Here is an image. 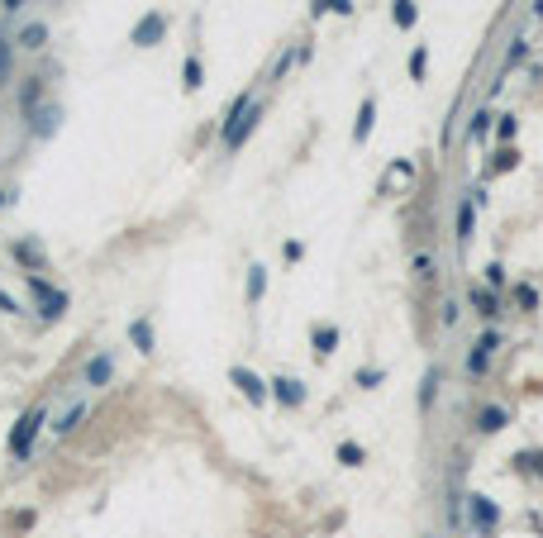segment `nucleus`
<instances>
[{
	"mask_svg": "<svg viewBox=\"0 0 543 538\" xmlns=\"http://www.w3.org/2000/svg\"><path fill=\"white\" fill-rule=\"evenodd\" d=\"M257 100L253 95H239L234 105H229V119H224V148H243V139L253 134V124H257Z\"/></svg>",
	"mask_w": 543,
	"mask_h": 538,
	"instance_id": "1",
	"label": "nucleus"
},
{
	"mask_svg": "<svg viewBox=\"0 0 543 538\" xmlns=\"http://www.w3.org/2000/svg\"><path fill=\"white\" fill-rule=\"evenodd\" d=\"M38 424H43V405H33L29 414H24V419H19L15 424V434H10V458H29L33 453V439H38Z\"/></svg>",
	"mask_w": 543,
	"mask_h": 538,
	"instance_id": "2",
	"label": "nucleus"
},
{
	"mask_svg": "<svg viewBox=\"0 0 543 538\" xmlns=\"http://www.w3.org/2000/svg\"><path fill=\"white\" fill-rule=\"evenodd\" d=\"M24 286H29V296L38 301V315H43V319L67 315V296H63V291H53L43 276H33V271H29V281H24Z\"/></svg>",
	"mask_w": 543,
	"mask_h": 538,
	"instance_id": "3",
	"label": "nucleus"
},
{
	"mask_svg": "<svg viewBox=\"0 0 543 538\" xmlns=\"http://www.w3.org/2000/svg\"><path fill=\"white\" fill-rule=\"evenodd\" d=\"M162 33H167V15H144L139 24H134V43L139 48H153V43H162Z\"/></svg>",
	"mask_w": 543,
	"mask_h": 538,
	"instance_id": "4",
	"label": "nucleus"
},
{
	"mask_svg": "<svg viewBox=\"0 0 543 538\" xmlns=\"http://www.w3.org/2000/svg\"><path fill=\"white\" fill-rule=\"evenodd\" d=\"M229 381H234V386H239V391H243L248 400H253V405H262V400H267V381H262V377H253L248 367H234V372H229Z\"/></svg>",
	"mask_w": 543,
	"mask_h": 538,
	"instance_id": "5",
	"label": "nucleus"
},
{
	"mask_svg": "<svg viewBox=\"0 0 543 538\" xmlns=\"http://www.w3.org/2000/svg\"><path fill=\"white\" fill-rule=\"evenodd\" d=\"M472 524H477V529H486V534H491L495 524H500V510H495L491 500H486V495H472Z\"/></svg>",
	"mask_w": 543,
	"mask_h": 538,
	"instance_id": "6",
	"label": "nucleus"
},
{
	"mask_svg": "<svg viewBox=\"0 0 543 538\" xmlns=\"http://www.w3.org/2000/svg\"><path fill=\"white\" fill-rule=\"evenodd\" d=\"M272 396L281 400V405H301L305 386H301V381H291V377H276V381H272Z\"/></svg>",
	"mask_w": 543,
	"mask_h": 538,
	"instance_id": "7",
	"label": "nucleus"
},
{
	"mask_svg": "<svg viewBox=\"0 0 543 538\" xmlns=\"http://www.w3.org/2000/svg\"><path fill=\"white\" fill-rule=\"evenodd\" d=\"M38 100H43V81L29 77V81H24V91H19V110H24V119L38 114Z\"/></svg>",
	"mask_w": 543,
	"mask_h": 538,
	"instance_id": "8",
	"label": "nucleus"
},
{
	"mask_svg": "<svg viewBox=\"0 0 543 538\" xmlns=\"http://www.w3.org/2000/svg\"><path fill=\"white\" fill-rule=\"evenodd\" d=\"M372 119H377V100H362V110H357V124H353V143H367V134H372Z\"/></svg>",
	"mask_w": 543,
	"mask_h": 538,
	"instance_id": "9",
	"label": "nucleus"
},
{
	"mask_svg": "<svg viewBox=\"0 0 543 538\" xmlns=\"http://www.w3.org/2000/svg\"><path fill=\"white\" fill-rule=\"evenodd\" d=\"M505 419H510V414L500 410V405H481L477 429H481V434H500V429H505Z\"/></svg>",
	"mask_w": 543,
	"mask_h": 538,
	"instance_id": "10",
	"label": "nucleus"
},
{
	"mask_svg": "<svg viewBox=\"0 0 543 538\" xmlns=\"http://www.w3.org/2000/svg\"><path fill=\"white\" fill-rule=\"evenodd\" d=\"M15 257H19V262H29V267H33V276L43 271V248H38L33 238H19V243H15Z\"/></svg>",
	"mask_w": 543,
	"mask_h": 538,
	"instance_id": "11",
	"label": "nucleus"
},
{
	"mask_svg": "<svg viewBox=\"0 0 543 538\" xmlns=\"http://www.w3.org/2000/svg\"><path fill=\"white\" fill-rule=\"evenodd\" d=\"M110 372H114V362L105 357V353H100V357H91V362H86V386H105V381H110Z\"/></svg>",
	"mask_w": 543,
	"mask_h": 538,
	"instance_id": "12",
	"label": "nucleus"
},
{
	"mask_svg": "<svg viewBox=\"0 0 543 538\" xmlns=\"http://www.w3.org/2000/svg\"><path fill=\"white\" fill-rule=\"evenodd\" d=\"M129 338H134L139 353H153V324H148V319H134V324H129Z\"/></svg>",
	"mask_w": 543,
	"mask_h": 538,
	"instance_id": "13",
	"label": "nucleus"
},
{
	"mask_svg": "<svg viewBox=\"0 0 543 538\" xmlns=\"http://www.w3.org/2000/svg\"><path fill=\"white\" fill-rule=\"evenodd\" d=\"M58 119H63V110H38L33 114V139H48L53 129H58Z\"/></svg>",
	"mask_w": 543,
	"mask_h": 538,
	"instance_id": "14",
	"label": "nucleus"
},
{
	"mask_svg": "<svg viewBox=\"0 0 543 538\" xmlns=\"http://www.w3.org/2000/svg\"><path fill=\"white\" fill-rule=\"evenodd\" d=\"M467 301L477 305V315H486V319L500 315V310H495V296H491V291H481V286H472V296H467Z\"/></svg>",
	"mask_w": 543,
	"mask_h": 538,
	"instance_id": "15",
	"label": "nucleus"
},
{
	"mask_svg": "<svg viewBox=\"0 0 543 538\" xmlns=\"http://www.w3.org/2000/svg\"><path fill=\"white\" fill-rule=\"evenodd\" d=\"M19 43H24V48H43V43H48V24H38V19H33V24H24Z\"/></svg>",
	"mask_w": 543,
	"mask_h": 538,
	"instance_id": "16",
	"label": "nucleus"
},
{
	"mask_svg": "<svg viewBox=\"0 0 543 538\" xmlns=\"http://www.w3.org/2000/svg\"><path fill=\"white\" fill-rule=\"evenodd\" d=\"M329 10H334V15H353V0H315V5H310V15H315V19L329 15Z\"/></svg>",
	"mask_w": 543,
	"mask_h": 538,
	"instance_id": "17",
	"label": "nucleus"
},
{
	"mask_svg": "<svg viewBox=\"0 0 543 538\" xmlns=\"http://www.w3.org/2000/svg\"><path fill=\"white\" fill-rule=\"evenodd\" d=\"M334 348H338V329H324V324H320V329H315V353L329 357Z\"/></svg>",
	"mask_w": 543,
	"mask_h": 538,
	"instance_id": "18",
	"label": "nucleus"
},
{
	"mask_svg": "<svg viewBox=\"0 0 543 538\" xmlns=\"http://www.w3.org/2000/svg\"><path fill=\"white\" fill-rule=\"evenodd\" d=\"M81 414H86V400H77V405H67V414H63V419H58V424H53V429H58V434H72V429H77V419H81Z\"/></svg>",
	"mask_w": 543,
	"mask_h": 538,
	"instance_id": "19",
	"label": "nucleus"
},
{
	"mask_svg": "<svg viewBox=\"0 0 543 538\" xmlns=\"http://www.w3.org/2000/svg\"><path fill=\"white\" fill-rule=\"evenodd\" d=\"M391 15H396L400 29H410V24L419 19V10H415V0H396V10H391Z\"/></svg>",
	"mask_w": 543,
	"mask_h": 538,
	"instance_id": "20",
	"label": "nucleus"
},
{
	"mask_svg": "<svg viewBox=\"0 0 543 538\" xmlns=\"http://www.w3.org/2000/svg\"><path fill=\"white\" fill-rule=\"evenodd\" d=\"M458 238H463V243L472 238V195H467L463 205H458Z\"/></svg>",
	"mask_w": 543,
	"mask_h": 538,
	"instance_id": "21",
	"label": "nucleus"
},
{
	"mask_svg": "<svg viewBox=\"0 0 543 538\" xmlns=\"http://www.w3.org/2000/svg\"><path fill=\"white\" fill-rule=\"evenodd\" d=\"M262 291H267V271L253 267L248 271V301H262Z\"/></svg>",
	"mask_w": 543,
	"mask_h": 538,
	"instance_id": "22",
	"label": "nucleus"
},
{
	"mask_svg": "<svg viewBox=\"0 0 543 538\" xmlns=\"http://www.w3.org/2000/svg\"><path fill=\"white\" fill-rule=\"evenodd\" d=\"M181 77H186V91H200V77H205V72H200V58H186V72H181Z\"/></svg>",
	"mask_w": 543,
	"mask_h": 538,
	"instance_id": "23",
	"label": "nucleus"
},
{
	"mask_svg": "<svg viewBox=\"0 0 543 538\" xmlns=\"http://www.w3.org/2000/svg\"><path fill=\"white\" fill-rule=\"evenodd\" d=\"M434 386H439V372H424V386H419V405L424 410L434 405Z\"/></svg>",
	"mask_w": 543,
	"mask_h": 538,
	"instance_id": "24",
	"label": "nucleus"
},
{
	"mask_svg": "<svg viewBox=\"0 0 543 538\" xmlns=\"http://www.w3.org/2000/svg\"><path fill=\"white\" fill-rule=\"evenodd\" d=\"M486 129H491V114H486V110H477V114H472V129H467V134H472V139H481Z\"/></svg>",
	"mask_w": 543,
	"mask_h": 538,
	"instance_id": "25",
	"label": "nucleus"
},
{
	"mask_svg": "<svg viewBox=\"0 0 543 538\" xmlns=\"http://www.w3.org/2000/svg\"><path fill=\"white\" fill-rule=\"evenodd\" d=\"M338 458L348 462V467H357V462H362V448H357V443H343V448H338Z\"/></svg>",
	"mask_w": 543,
	"mask_h": 538,
	"instance_id": "26",
	"label": "nucleus"
},
{
	"mask_svg": "<svg viewBox=\"0 0 543 538\" xmlns=\"http://www.w3.org/2000/svg\"><path fill=\"white\" fill-rule=\"evenodd\" d=\"M500 139H515V114H500V124H495Z\"/></svg>",
	"mask_w": 543,
	"mask_h": 538,
	"instance_id": "27",
	"label": "nucleus"
},
{
	"mask_svg": "<svg viewBox=\"0 0 543 538\" xmlns=\"http://www.w3.org/2000/svg\"><path fill=\"white\" fill-rule=\"evenodd\" d=\"M10 77V43H5V38H0V81Z\"/></svg>",
	"mask_w": 543,
	"mask_h": 538,
	"instance_id": "28",
	"label": "nucleus"
},
{
	"mask_svg": "<svg viewBox=\"0 0 543 538\" xmlns=\"http://www.w3.org/2000/svg\"><path fill=\"white\" fill-rule=\"evenodd\" d=\"M382 381V367H372V372H357V386H377Z\"/></svg>",
	"mask_w": 543,
	"mask_h": 538,
	"instance_id": "29",
	"label": "nucleus"
},
{
	"mask_svg": "<svg viewBox=\"0 0 543 538\" xmlns=\"http://www.w3.org/2000/svg\"><path fill=\"white\" fill-rule=\"evenodd\" d=\"M410 77H415V81H419V77H424V48H419L415 58H410Z\"/></svg>",
	"mask_w": 543,
	"mask_h": 538,
	"instance_id": "30",
	"label": "nucleus"
},
{
	"mask_svg": "<svg viewBox=\"0 0 543 538\" xmlns=\"http://www.w3.org/2000/svg\"><path fill=\"white\" fill-rule=\"evenodd\" d=\"M0 310H5V315H15L19 305H15V301H10V296H5V291H0Z\"/></svg>",
	"mask_w": 543,
	"mask_h": 538,
	"instance_id": "31",
	"label": "nucleus"
},
{
	"mask_svg": "<svg viewBox=\"0 0 543 538\" xmlns=\"http://www.w3.org/2000/svg\"><path fill=\"white\" fill-rule=\"evenodd\" d=\"M529 458H534V462H539V467H534V472H539V476H543V453H529Z\"/></svg>",
	"mask_w": 543,
	"mask_h": 538,
	"instance_id": "32",
	"label": "nucleus"
},
{
	"mask_svg": "<svg viewBox=\"0 0 543 538\" xmlns=\"http://www.w3.org/2000/svg\"><path fill=\"white\" fill-rule=\"evenodd\" d=\"M0 5H5V10H19V5H24V0H0Z\"/></svg>",
	"mask_w": 543,
	"mask_h": 538,
	"instance_id": "33",
	"label": "nucleus"
},
{
	"mask_svg": "<svg viewBox=\"0 0 543 538\" xmlns=\"http://www.w3.org/2000/svg\"><path fill=\"white\" fill-rule=\"evenodd\" d=\"M0 205H5V190H0Z\"/></svg>",
	"mask_w": 543,
	"mask_h": 538,
	"instance_id": "34",
	"label": "nucleus"
}]
</instances>
